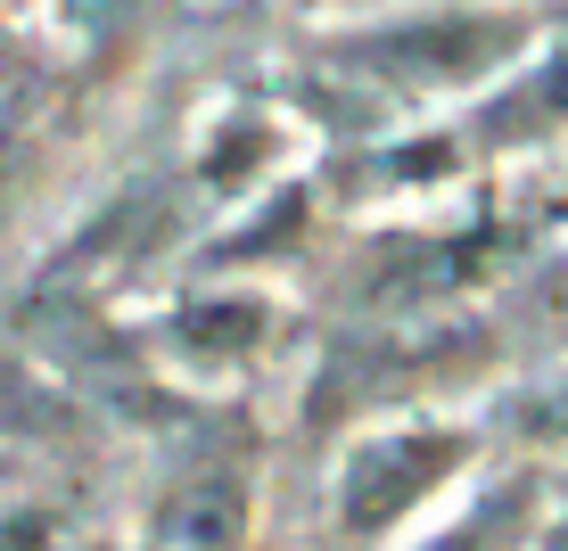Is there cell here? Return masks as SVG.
<instances>
[{
  "instance_id": "8992f818",
  "label": "cell",
  "mask_w": 568,
  "mask_h": 551,
  "mask_svg": "<svg viewBox=\"0 0 568 551\" xmlns=\"http://www.w3.org/2000/svg\"><path fill=\"white\" fill-rule=\"evenodd\" d=\"M552 420H560V428H568V404H560V411H552Z\"/></svg>"
},
{
  "instance_id": "277c9868",
  "label": "cell",
  "mask_w": 568,
  "mask_h": 551,
  "mask_svg": "<svg viewBox=\"0 0 568 551\" xmlns=\"http://www.w3.org/2000/svg\"><path fill=\"white\" fill-rule=\"evenodd\" d=\"M256 338H264V313L256 305H190L182 313V346H199V354H240Z\"/></svg>"
},
{
  "instance_id": "6da1fadb",
  "label": "cell",
  "mask_w": 568,
  "mask_h": 551,
  "mask_svg": "<svg viewBox=\"0 0 568 551\" xmlns=\"http://www.w3.org/2000/svg\"><path fill=\"white\" fill-rule=\"evenodd\" d=\"M519 33L511 25H486V17H413L396 33H363L346 42V58L371 74H396V83H469L486 74Z\"/></svg>"
},
{
  "instance_id": "5b68a950",
  "label": "cell",
  "mask_w": 568,
  "mask_h": 551,
  "mask_svg": "<svg viewBox=\"0 0 568 551\" xmlns=\"http://www.w3.org/2000/svg\"><path fill=\"white\" fill-rule=\"evenodd\" d=\"M42 543H50V519H33V510L0 527V551H42Z\"/></svg>"
},
{
  "instance_id": "52a82bcc",
  "label": "cell",
  "mask_w": 568,
  "mask_h": 551,
  "mask_svg": "<svg viewBox=\"0 0 568 551\" xmlns=\"http://www.w3.org/2000/svg\"><path fill=\"white\" fill-rule=\"evenodd\" d=\"M560 543H568V535H560Z\"/></svg>"
},
{
  "instance_id": "3957f363",
  "label": "cell",
  "mask_w": 568,
  "mask_h": 551,
  "mask_svg": "<svg viewBox=\"0 0 568 551\" xmlns=\"http://www.w3.org/2000/svg\"><path fill=\"white\" fill-rule=\"evenodd\" d=\"M247 543V486L240 478H190L182 494L156 510L149 551H240Z\"/></svg>"
},
{
  "instance_id": "7a4b0ae2",
  "label": "cell",
  "mask_w": 568,
  "mask_h": 551,
  "mask_svg": "<svg viewBox=\"0 0 568 551\" xmlns=\"http://www.w3.org/2000/svg\"><path fill=\"white\" fill-rule=\"evenodd\" d=\"M469 461L462 437H396V445H371L355 469H346V519L355 527H387L404 519L437 478H454Z\"/></svg>"
}]
</instances>
